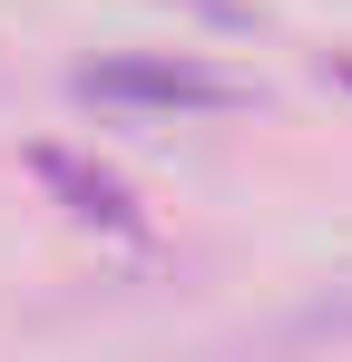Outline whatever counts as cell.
Instances as JSON below:
<instances>
[{
	"label": "cell",
	"mask_w": 352,
	"mask_h": 362,
	"mask_svg": "<svg viewBox=\"0 0 352 362\" xmlns=\"http://www.w3.org/2000/svg\"><path fill=\"white\" fill-rule=\"evenodd\" d=\"M78 98H108V108H235L225 78H206L186 59H98V69H78Z\"/></svg>",
	"instance_id": "1"
},
{
	"label": "cell",
	"mask_w": 352,
	"mask_h": 362,
	"mask_svg": "<svg viewBox=\"0 0 352 362\" xmlns=\"http://www.w3.org/2000/svg\"><path fill=\"white\" fill-rule=\"evenodd\" d=\"M30 167H40V177L69 196V216H88V226H117V235L137 226V206H127V186H117V177H88V167H69L59 147H49V157H30Z\"/></svg>",
	"instance_id": "2"
}]
</instances>
